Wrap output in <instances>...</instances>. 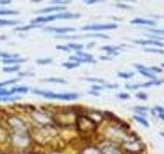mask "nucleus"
Segmentation results:
<instances>
[{
  "label": "nucleus",
  "mask_w": 164,
  "mask_h": 154,
  "mask_svg": "<svg viewBox=\"0 0 164 154\" xmlns=\"http://www.w3.org/2000/svg\"><path fill=\"white\" fill-rule=\"evenodd\" d=\"M81 154H101L99 148L93 147V146H89L86 147L83 151L81 152Z\"/></svg>",
  "instance_id": "nucleus-17"
},
{
  "label": "nucleus",
  "mask_w": 164,
  "mask_h": 154,
  "mask_svg": "<svg viewBox=\"0 0 164 154\" xmlns=\"http://www.w3.org/2000/svg\"><path fill=\"white\" fill-rule=\"evenodd\" d=\"M134 43L140 44V45H156L158 47H164V43H162L161 41H156V40H142V39H138V40H133Z\"/></svg>",
  "instance_id": "nucleus-10"
},
{
  "label": "nucleus",
  "mask_w": 164,
  "mask_h": 154,
  "mask_svg": "<svg viewBox=\"0 0 164 154\" xmlns=\"http://www.w3.org/2000/svg\"><path fill=\"white\" fill-rule=\"evenodd\" d=\"M120 47H121V46L107 45V46H101V50H105V52H107V54H108V56H118V54H119L118 49Z\"/></svg>",
  "instance_id": "nucleus-11"
},
{
  "label": "nucleus",
  "mask_w": 164,
  "mask_h": 154,
  "mask_svg": "<svg viewBox=\"0 0 164 154\" xmlns=\"http://www.w3.org/2000/svg\"><path fill=\"white\" fill-rule=\"evenodd\" d=\"M19 99H21L19 95H6V97L0 98V102H15V101L19 100Z\"/></svg>",
  "instance_id": "nucleus-24"
},
{
  "label": "nucleus",
  "mask_w": 164,
  "mask_h": 154,
  "mask_svg": "<svg viewBox=\"0 0 164 154\" xmlns=\"http://www.w3.org/2000/svg\"><path fill=\"white\" fill-rule=\"evenodd\" d=\"M163 82H164L163 79H156V80H154V85H160Z\"/></svg>",
  "instance_id": "nucleus-52"
},
{
  "label": "nucleus",
  "mask_w": 164,
  "mask_h": 154,
  "mask_svg": "<svg viewBox=\"0 0 164 154\" xmlns=\"http://www.w3.org/2000/svg\"><path fill=\"white\" fill-rule=\"evenodd\" d=\"M99 59H101V61H111V60H112V56H99Z\"/></svg>",
  "instance_id": "nucleus-49"
},
{
  "label": "nucleus",
  "mask_w": 164,
  "mask_h": 154,
  "mask_svg": "<svg viewBox=\"0 0 164 154\" xmlns=\"http://www.w3.org/2000/svg\"><path fill=\"white\" fill-rule=\"evenodd\" d=\"M0 58L2 60H9V59H15V58H19V54H9L6 52H0Z\"/></svg>",
  "instance_id": "nucleus-18"
},
{
  "label": "nucleus",
  "mask_w": 164,
  "mask_h": 154,
  "mask_svg": "<svg viewBox=\"0 0 164 154\" xmlns=\"http://www.w3.org/2000/svg\"><path fill=\"white\" fill-rule=\"evenodd\" d=\"M124 154H140L144 151L145 147L142 145V143L140 141V139L138 138V134H136L133 138H131L128 141H124L121 145Z\"/></svg>",
  "instance_id": "nucleus-4"
},
{
  "label": "nucleus",
  "mask_w": 164,
  "mask_h": 154,
  "mask_svg": "<svg viewBox=\"0 0 164 154\" xmlns=\"http://www.w3.org/2000/svg\"><path fill=\"white\" fill-rule=\"evenodd\" d=\"M153 85H154V80H150V81H148V82L142 83L140 87H150V86H153Z\"/></svg>",
  "instance_id": "nucleus-46"
},
{
  "label": "nucleus",
  "mask_w": 164,
  "mask_h": 154,
  "mask_svg": "<svg viewBox=\"0 0 164 154\" xmlns=\"http://www.w3.org/2000/svg\"><path fill=\"white\" fill-rule=\"evenodd\" d=\"M66 6H49V7H45V8L39 9L37 10V13H62V11H66Z\"/></svg>",
  "instance_id": "nucleus-9"
},
{
  "label": "nucleus",
  "mask_w": 164,
  "mask_h": 154,
  "mask_svg": "<svg viewBox=\"0 0 164 154\" xmlns=\"http://www.w3.org/2000/svg\"><path fill=\"white\" fill-rule=\"evenodd\" d=\"M95 45V42H89L88 45H87L86 47H87V48H91V47H93Z\"/></svg>",
  "instance_id": "nucleus-55"
},
{
  "label": "nucleus",
  "mask_w": 164,
  "mask_h": 154,
  "mask_svg": "<svg viewBox=\"0 0 164 154\" xmlns=\"http://www.w3.org/2000/svg\"><path fill=\"white\" fill-rule=\"evenodd\" d=\"M42 25H34V24H30L28 26H19L15 27V31H19V32H25V31H29L31 29H36V28H40Z\"/></svg>",
  "instance_id": "nucleus-16"
},
{
  "label": "nucleus",
  "mask_w": 164,
  "mask_h": 154,
  "mask_svg": "<svg viewBox=\"0 0 164 154\" xmlns=\"http://www.w3.org/2000/svg\"><path fill=\"white\" fill-rule=\"evenodd\" d=\"M15 93V87H13L11 89H6L5 87L0 88V98L2 97H6V95H13Z\"/></svg>",
  "instance_id": "nucleus-21"
},
{
  "label": "nucleus",
  "mask_w": 164,
  "mask_h": 154,
  "mask_svg": "<svg viewBox=\"0 0 164 154\" xmlns=\"http://www.w3.org/2000/svg\"><path fill=\"white\" fill-rule=\"evenodd\" d=\"M19 11L17 10H11V9L6 8H0V15H19Z\"/></svg>",
  "instance_id": "nucleus-25"
},
{
  "label": "nucleus",
  "mask_w": 164,
  "mask_h": 154,
  "mask_svg": "<svg viewBox=\"0 0 164 154\" xmlns=\"http://www.w3.org/2000/svg\"><path fill=\"white\" fill-rule=\"evenodd\" d=\"M76 56H79V58H82V59H93V56L89 54H86V52H76Z\"/></svg>",
  "instance_id": "nucleus-35"
},
{
  "label": "nucleus",
  "mask_w": 164,
  "mask_h": 154,
  "mask_svg": "<svg viewBox=\"0 0 164 154\" xmlns=\"http://www.w3.org/2000/svg\"><path fill=\"white\" fill-rule=\"evenodd\" d=\"M26 59L23 58H15V59H9V60H2V63L6 66H15V65H19V64L25 63Z\"/></svg>",
  "instance_id": "nucleus-13"
},
{
  "label": "nucleus",
  "mask_w": 164,
  "mask_h": 154,
  "mask_svg": "<svg viewBox=\"0 0 164 154\" xmlns=\"http://www.w3.org/2000/svg\"><path fill=\"white\" fill-rule=\"evenodd\" d=\"M41 82H51V83H62V84H66L67 80L64 78H60V77H49L46 79H41Z\"/></svg>",
  "instance_id": "nucleus-15"
},
{
  "label": "nucleus",
  "mask_w": 164,
  "mask_h": 154,
  "mask_svg": "<svg viewBox=\"0 0 164 154\" xmlns=\"http://www.w3.org/2000/svg\"><path fill=\"white\" fill-rule=\"evenodd\" d=\"M148 37H150L152 40H156V41H159V40H164L163 36H157V35H148Z\"/></svg>",
  "instance_id": "nucleus-41"
},
{
  "label": "nucleus",
  "mask_w": 164,
  "mask_h": 154,
  "mask_svg": "<svg viewBox=\"0 0 164 154\" xmlns=\"http://www.w3.org/2000/svg\"><path fill=\"white\" fill-rule=\"evenodd\" d=\"M21 80V78H11L8 79V80H5V81H0V88H2L4 86H7V85H10V84H15L17 83V81Z\"/></svg>",
  "instance_id": "nucleus-23"
},
{
  "label": "nucleus",
  "mask_w": 164,
  "mask_h": 154,
  "mask_svg": "<svg viewBox=\"0 0 164 154\" xmlns=\"http://www.w3.org/2000/svg\"><path fill=\"white\" fill-rule=\"evenodd\" d=\"M21 70L19 65H15V66H4L2 68V71L5 73H13V72H17Z\"/></svg>",
  "instance_id": "nucleus-20"
},
{
  "label": "nucleus",
  "mask_w": 164,
  "mask_h": 154,
  "mask_svg": "<svg viewBox=\"0 0 164 154\" xmlns=\"http://www.w3.org/2000/svg\"><path fill=\"white\" fill-rule=\"evenodd\" d=\"M56 49H60V50H64V52H71V50H70V48L68 47L67 45H56Z\"/></svg>",
  "instance_id": "nucleus-44"
},
{
  "label": "nucleus",
  "mask_w": 164,
  "mask_h": 154,
  "mask_svg": "<svg viewBox=\"0 0 164 154\" xmlns=\"http://www.w3.org/2000/svg\"><path fill=\"white\" fill-rule=\"evenodd\" d=\"M85 37H95V38H103V39H109V38H110L108 35L101 34V33H92V34H87Z\"/></svg>",
  "instance_id": "nucleus-31"
},
{
  "label": "nucleus",
  "mask_w": 164,
  "mask_h": 154,
  "mask_svg": "<svg viewBox=\"0 0 164 154\" xmlns=\"http://www.w3.org/2000/svg\"><path fill=\"white\" fill-rule=\"evenodd\" d=\"M32 93L35 95H41L46 99H52V100H60V101H74L77 100L80 97L77 93H54L50 91H43V89L34 88Z\"/></svg>",
  "instance_id": "nucleus-2"
},
{
  "label": "nucleus",
  "mask_w": 164,
  "mask_h": 154,
  "mask_svg": "<svg viewBox=\"0 0 164 154\" xmlns=\"http://www.w3.org/2000/svg\"><path fill=\"white\" fill-rule=\"evenodd\" d=\"M160 136H162V137L164 138V132H160Z\"/></svg>",
  "instance_id": "nucleus-58"
},
{
  "label": "nucleus",
  "mask_w": 164,
  "mask_h": 154,
  "mask_svg": "<svg viewBox=\"0 0 164 154\" xmlns=\"http://www.w3.org/2000/svg\"><path fill=\"white\" fill-rule=\"evenodd\" d=\"M140 84H134V85H130V84H125V88L129 89V91H136V89L140 88Z\"/></svg>",
  "instance_id": "nucleus-39"
},
{
  "label": "nucleus",
  "mask_w": 164,
  "mask_h": 154,
  "mask_svg": "<svg viewBox=\"0 0 164 154\" xmlns=\"http://www.w3.org/2000/svg\"><path fill=\"white\" fill-rule=\"evenodd\" d=\"M150 69L152 70V72L153 73H162V68H160V67H156V66H153V67H150Z\"/></svg>",
  "instance_id": "nucleus-45"
},
{
  "label": "nucleus",
  "mask_w": 164,
  "mask_h": 154,
  "mask_svg": "<svg viewBox=\"0 0 164 154\" xmlns=\"http://www.w3.org/2000/svg\"><path fill=\"white\" fill-rule=\"evenodd\" d=\"M101 154H124L120 144L109 141L99 148Z\"/></svg>",
  "instance_id": "nucleus-6"
},
{
  "label": "nucleus",
  "mask_w": 164,
  "mask_h": 154,
  "mask_svg": "<svg viewBox=\"0 0 164 154\" xmlns=\"http://www.w3.org/2000/svg\"><path fill=\"white\" fill-rule=\"evenodd\" d=\"M119 85L118 84H104V87H106V88H110V89H114V88H117Z\"/></svg>",
  "instance_id": "nucleus-48"
},
{
  "label": "nucleus",
  "mask_w": 164,
  "mask_h": 154,
  "mask_svg": "<svg viewBox=\"0 0 164 154\" xmlns=\"http://www.w3.org/2000/svg\"><path fill=\"white\" fill-rule=\"evenodd\" d=\"M116 24H92V25H86L81 28L82 31H103V30H112V29L117 28Z\"/></svg>",
  "instance_id": "nucleus-7"
},
{
  "label": "nucleus",
  "mask_w": 164,
  "mask_h": 154,
  "mask_svg": "<svg viewBox=\"0 0 164 154\" xmlns=\"http://www.w3.org/2000/svg\"><path fill=\"white\" fill-rule=\"evenodd\" d=\"M117 98L119 99H122V100H127V99L130 98V95L129 93H121L117 95Z\"/></svg>",
  "instance_id": "nucleus-38"
},
{
  "label": "nucleus",
  "mask_w": 164,
  "mask_h": 154,
  "mask_svg": "<svg viewBox=\"0 0 164 154\" xmlns=\"http://www.w3.org/2000/svg\"><path fill=\"white\" fill-rule=\"evenodd\" d=\"M151 114L153 116H157V112L155 111V109H151Z\"/></svg>",
  "instance_id": "nucleus-57"
},
{
  "label": "nucleus",
  "mask_w": 164,
  "mask_h": 154,
  "mask_svg": "<svg viewBox=\"0 0 164 154\" xmlns=\"http://www.w3.org/2000/svg\"><path fill=\"white\" fill-rule=\"evenodd\" d=\"M15 93H27L30 88L28 86H15Z\"/></svg>",
  "instance_id": "nucleus-34"
},
{
  "label": "nucleus",
  "mask_w": 164,
  "mask_h": 154,
  "mask_svg": "<svg viewBox=\"0 0 164 154\" xmlns=\"http://www.w3.org/2000/svg\"><path fill=\"white\" fill-rule=\"evenodd\" d=\"M133 67H136V69L140 71V70H144L146 68V66H144V65H140V64H133Z\"/></svg>",
  "instance_id": "nucleus-50"
},
{
  "label": "nucleus",
  "mask_w": 164,
  "mask_h": 154,
  "mask_svg": "<svg viewBox=\"0 0 164 154\" xmlns=\"http://www.w3.org/2000/svg\"><path fill=\"white\" fill-rule=\"evenodd\" d=\"M19 76H21V77H22V76H34V73H33V72H19Z\"/></svg>",
  "instance_id": "nucleus-47"
},
{
  "label": "nucleus",
  "mask_w": 164,
  "mask_h": 154,
  "mask_svg": "<svg viewBox=\"0 0 164 154\" xmlns=\"http://www.w3.org/2000/svg\"><path fill=\"white\" fill-rule=\"evenodd\" d=\"M67 46L70 48V50H75V52H80L83 48V45L79 43H69L67 44Z\"/></svg>",
  "instance_id": "nucleus-29"
},
{
  "label": "nucleus",
  "mask_w": 164,
  "mask_h": 154,
  "mask_svg": "<svg viewBox=\"0 0 164 154\" xmlns=\"http://www.w3.org/2000/svg\"><path fill=\"white\" fill-rule=\"evenodd\" d=\"M44 32H54L58 35H65L67 33H71V32H75L76 29L74 28H69V27H45L43 28Z\"/></svg>",
  "instance_id": "nucleus-8"
},
{
  "label": "nucleus",
  "mask_w": 164,
  "mask_h": 154,
  "mask_svg": "<svg viewBox=\"0 0 164 154\" xmlns=\"http://www.w3.org/2000/svg\"><path fill=\"white\" fill-rule=\"evenodd\" d=\"M71 1H62V0H54V1H51V3L54 4H58V6H60L62 4H69Z\"/></svg>",
  "instance_id": "nucleus-42"
},
{
  "label": "nucleus",
  "mask_w": 164,
  "mask_h": 154,
  "mask_svg": "<svg viewBox=\"0 0 164 154\" xmlns=\"http://www.w3.org/2000/svg\"><path fill=\"white\" fill-rule=\"evenodd\" d=\"M82 80L85 81H89V82H97V83H104L105 84V80L101 78H92V77H84V78H81Z\"/></svg>",
  "instance_id": "nucleus-32"
},
{
  "label": "nucleus",
  "mask_w": 164,
  "mask_h": 154,
  "mask_svg": "<svg viewBox=\"0 0 164 154\" xmlns=\"http://www.w3.org/2000/svg\"><path fill=\"white\" fill-rule=\"evenodd\" d=\"M75 126L78 130V132H81V134H89V132H93L97 130V124L93 122L87 115L80 114L77 115Z\"/></svg>",
  "instance_id": "nucleus-3"
},
{
  "label": "nucleus",
  "mask_w": 164,
  "mask_h": 154,
  "mask_svg": "<svg viewBox=\"0 0 164 154\" xmlns=\"http://www.w3.org/2000/svg\"><path fill=\"white\" fill-rule=\"evenodd\" d=\"M6 123L9 144L19 149L28 147L31 144V134L28 130L27 122L17 115H11L7 118Z\"/></svg>",
  "instance_id": "nucleus-1"
},
{
  "label": "nucleus",
  "mask_w": 164,
  "mask_h": 154,
  "mask_svg": "<svg viewBox=\"0 0 164 154\" xmlns=\"http://www.w3.org/2000/svg\"><path fill=\"white\" fill-rule=\"evenodd\" d=\"M36 63L38 65H48L52 63V58H42V59H37Z\"/></svg>",
  "instance_id": "nucleus-28"
},
{
  "label": "nucleus",
  "mask_w": 164,
  "mask_h": 154,
  "mask_svg": "<svg viewBox=\"0 0 164 154\" xmlns=\"http://www.w3.org/2000/svg\"><path fill=\"white\" fill-rule=\"evenodd\" d=\"M138 72H140L142 75L145 76V77H148V78L152 79V80H156V79H157V77H156L155 73H153V72H152V70L150 69V67L149 68L146 67L144 70H140Z\"/></svg>",
  "instance_id": "nucleus-14"
},
{
  "label": "nucleus",
  "mask_w": 164,
  "mask_h": 154,
  "mask_svg": "<svg viewBox=\"0 0 164 154\" xmlns=\"http://www.w3.org/2000/svg\"><path fill=\"white\" fill-rule=\"evenodd\" d=\"M7 37L5 35H0V41H2V40H6Z\"/></svg>",
  "instance_id": "nucleus-56"
},
{
  "label": "nucleus",
  "mask_w": 164,
  "mask_h": 154,
  "mask_svg": "<svg viewBox=\"0 0 164 154\" xmlns=\"http://www.w3.org/2000/svg\"><path fill=\"white\" fill-rule=\"evenodd\" d=\"M132 110H134V112H138V111H140V112H147L149 110V108L146 106H134L132 107Z\"/></svg>",
  "instance_id": "nucleus-36"
},
{
  "label": "nucleus",
  "mask_w": 164,
  "mask_h": 154,
  "mask_svg": "<svg viewBox=\"0 0 164 154\" xmlns=\"http://www.w3.org/2000/svg\"><path fill=\"white\" fill-rule=\"evenodd\" d=\"M130 24L134 25H148V26H156V22L152 20H145V19H140V17H136L133 19L132 21H130Z\"/></svg>",
  "instance_id": "nucleus-12"
},
{
  "label": "nucleus",
  "mask_w": 164,
  "mask_h": 154,
  "mask_svg": "<svg viewBox=\"0 0 164 154\" xmlns=\"http://www.w3.org/2000/svg\"><path fill=\"white\" fill-rule=\"evenodd\" d=\"M97 0H85L84 3H86V4H93V3H97Z\"/></svg>",
  "instance_id": "nucleus-53"
},
{
  "label": "nucleus",
  "mask_w": 164,
  "mask_h": 154,
  "mask_svg": "<svg viewBox=\"0 0 164 154\" xmlns=\"http://www.w3.org/2000/svg\"><path fill=\"white\" fill-rule=\"evenodd\" d=\"M134 75L133 72H118V76L123 79H129Z\"/></svg>",
  "instance_id": "nucleus-30"
},
{
  "label": "nucleus",
  "mask_w": 164,
  "mask_h": 154,
  "mask_svg": "<svg viewBox=\"0 0 164 154\" xmlns=\"http://www.w3.org/2000/svg\"><path fill=\"white\" fill-rule=\"evenodd\" d=\"M88 93H90V95H95V97H99V93H97V91H89Z\"/></svg>",
  "instance_id": "nucleus-54"
},
{
  "label": "nucleus",
  "mask_w": 164,
  "mask_h": 154,
  "mask_svg": "<svg viewBox=\"0 0 164 154\" xmlns=\"http://www.w3.org/2000/svg\"><path fill=\"white\" fill-rule=\"evenodd\" d=\"M6 4H11L10 0H0V5H6Z\"/></svg>",
  "instance_id": "nucleus-51"
},
{
  "label": "nucleus",
  "mask_w": 164,
  "mask_h": 154,
  "mask_svg": "<svg viewBox=\"0 0 164 154\" xmlns=\"http://www.w3.org/2000/svg\"><path fill=\"white\" fill-rule=\"evenodd\" d=\"M104 88H105L104 85H99V84H93L92 86H91V91H97V93Z\"/></svg>",
  "instance_id": "nucleus-40"
},
{
  "label": "nucleus",
  "mask_w": 164,
  "mask_h": 154,
  "mask_svg": "<svg viewBox=\"0 0 164 154\" xmlns=\"http://www.w3.org/2000/svg\"><path fill=\"white\" fill-rule=\"evenodd\" d=\"M62 66L65 68H67L68 70H71V69H74V68H77L79 67V64L78 63H75V62H64L63 64H62Z\"/></svg>",
  "instance_id": "nucleus-26"
},
{
  "label": "nucleus",
  "mask_w": 164,
  "mask_h": 154,
  "mask_svg": "<svg viewBox=\"0 0 164 154\" xmlns=\"http://www.w3.org/2000/svg\"><path fill=\"white\" fill-rule=\"evenodd\" d=\"M144 50L147 52H152V54H164V50L161 48H155V47H144Z\"/></svg>",
  "instance_id": "nucleus-27"
},
{
  "label": "nucleus",
  "mask_w": 164,
  "mask_h": 154,
  "mask_svg": "<svg viewBox=\"0 0 164 154\" xmlns=\"http://www.w3.org/2000/svg\"><path fill=\"white\" fill-rule=\"evenodd\" d=\"M19 23V21L0 19V27H2V26H15V25H17Z\"/></svg>",
  "instance_id": "nucleus-19"
},
{
  "label": "nucleus",
  "mask_w": 164,
  "mask_h": 154,
  "mask_svg": "<svg viewBox=\"0 0 164 154\" xmlns=\"http://www.w3.org/2000/svg\"><path fill=\"white\" fill-rule=\"evenodd\" d=\"M154 109H155V111L157 112V114H158V116H159V118H161V119L164 121V108H163V107L156 106Z\"/></svg>",
  "instance_id": "nucleus-33"
},
{
  "label": "nucleus",
  "mask_w": 164,
  "mask_h": 154,
  "mask_svg": "<svg viewBox=\"0 0 164 154\" xmlns=\"http://www.w3.org/2000/svg\"><path fill=\"white\" fill-rule=\"evenodd\" d=\"M136 97L138 99H140V100H142V101H145V100H147V99H148L147 93H142V91H140V93H136Z\"/></svg>",
  "instance_id": "nucleus-37"
},
{
  "label": "nucleus",
  "mask_w": 164,
  "mask_h": 154,
  "mask_svg": "<svg viewBox=\"0 0 164 154\" xmlns=\"http://www.w3.org/2000/svg\"><path fill=\"white\" fill-rule=\"evenodd\" d=\"M31 115H32V118L34 119V121H36L41 126L50 125V124L54 123V119H52V116L48 114L46 111L34 110Z\"/></svg>",
  "instance_id": "nucleus-5"
},
{
  "label": "nucleus",
  "mask_w": 164,
  "mask_h": 154,
  "mask_svg": "<svg viewBox=\"0 0 164 154\" xmlns=\"http://www.w3.org/2000/svg\"><path fill=\"white\" fill-rule=\"evenodd\" d=\"M116 6L119 7V8H124V9H131L132 8V6H130V5L123 4V3H117Z\"/></svg>",
  "instance_id": "nucleus-43"
},
{
  "label": "nucleus",
  "mask_w": 164,
  "mask_h": 154,
  "mask_svg": "<svg viewBox=\"0 0 164 154\" xmlns=\"http://www.w3.org/2000/svg\"><path fill=\"white\" fill-rule=\"evenodd\" d=\"M133 119L136 120V122H138L140 124L144 125L145 128H149V126H150L149 122H148V120L146 119L145 117H142V116H138V115H133Z\"/></svg>",
  "instance_id": "nucleus-22"
}]
</instances>
